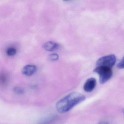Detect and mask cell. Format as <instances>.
<instances>
[{
	"label": "cell",
	"mask_w": 124,
	"mask_h": 124,
	"mask_svg": "<svg viewBox=\"0 0 124 124\" xmlns=\"http://www.w3.org/2000/svg\"><path fill=\"white\" fill-rule=\"evenodd\" d=\"M98 124H110L108 122L106 121H101L98 123Z\"/></svg>",
	"instance_id": "13"
},
{
	"label": "cell",
	"mask_w": 124,
	"mask_h": 124,
	"mask_svg": "<svg viewBox=\"0 0 124 124\" xmlns=\"http://www.w3.org/2000/svg\"><path fill=\"white\" fill-rule=\"evenodd\" d=\"M37 70L36 66L33 65H27L22 69V73L24 75L30 76L34 74Z\"/></svg>",
	"instance_id": "5"
},
{
	"label": "cell",
	"mask_w": 124,
	"mask_h": 124,
	"mask_svg": "<svg viewBox=\"0 0 124 124\" xmlns=\"http://www.w3.org/2000/svg\"><path fill=\"white\" fill-rule=\"evenodd\" d=\"M86 99L85 96L77 92H72L60 100L56 104L57 110L60 113H67Z\"/></svg>",
	"instance_id": "1"
},
{
	"label": "cell",
	"mask_w": 124,
	"mask_h": 124,
	"mask_svg": "<svg viewBox=\"0 0 124 124\" xmlns=\"http://www.w3.org/2000/svg\"><path fill=\"white\" fill-rule=\"evenodd\" d=\"M123 112H124V111H123Z\"/></svg>",
	"instance_id": "14"
},
{
	"label": "cell",
	"mask_w": 124,
	"mask_h": 124,
	"mask_svg": "<svg viewBox=\"0 0 124 124\" xmlns=\"http://www.w3.org/2000/svg\"><path fill=\"white\" fill-rule=\"evenodd\" d=\"M116 57L114 54H110L99 58L96 63L98 66H102L111 68L115 65Z\"/></svg>",
	"instance_id": "3"
},
{
	"label": "cell",
	"mask_w": 124,
	"mask_h": 124,
	"mask_svg": "<svg viewBox=\"0 0 124 124\" xmlns=\"http://www.w3.org/2000/svg\"><path fill=\"white\" fill-rule=\"evenodd\" d=\"M14 91L16 93V94H22L24 93V90L22 88H20L19 87H15L14 89Z\"/></svg>",
	"instance_id": "11"
},
{
	"label": "cell",
	"mask_w": 124,
	"mask_h": 124,
	"mask_svg": "<svg viewBox=\"0 0 124 124\" xmlns=\"http://www.w3.org/2000/svg\"><path fill=\"white\" fill-rule=\"evenodd\" d=\"M96 84L97 81L96 79L94 78H90L87 79L85 83L83 89L86 92H91L94 89Z\"/></svg>",
	"instance_id": "4"
},
{
	"label": "cell",
	"mask_w": 124,
	"mask_h": 124,
	"mask_svg": "<svg viewBox=\"0 0 124 124\" xmlns=\"http://www.w3.org/2000/svg\"><path fill=\"white\" fill-rule=\"evenodd\" d=\"M9 76L5 73H0V86L3 87L7 85L8 83Z\"/></svg>",
	"instance_id": "7"
},
{
	"label": "cell",
	"mask_w": 124,
	"mask_h": 124,
	"mask_svg": "<svg viewBox=\"0 0 124 124\" xmlns=\"http://www.w3.org/2000/svg\"><path fill=\"white\" fill-rule=\"evenodd\" d=\"M117 67L119 69L124 68V57L117 65Z\"/></svg>",
	"instance_id": "12"
},
{
	"label": "cell",
	"mask_w": 124,
	"mask_h": 124,
	"mask_svg": "<svg viewBox=\"0 0 124 124\" xmlns=\"http://www.w3.org/2000/svg\"><path fill=\"white\" fill-rule=\"evenodd\" d=\"M94 72L99 75L100 82L102 84L108 81L113 75L111 68L106 66H98L94 69Z\"/></svg>",
	"instance_id": "2"
},
{
	"label": "cell",
	"mask_w": 124,
	"mask_h": 124,
	"mask_svg": "<svg viewBox=\"0 0 124 124\" xmlns=\"http://www.w3.org/2000/svg\"><path fill=\"white\" fill-rule=\"evenodd\" d=\"M59 58V56L57 54H52L49 55V59L51 61H54L57 60Z\"/></svg>",
	"instance_id": "10"
},
{
	"label": "cell",
	"mask_w": 124,
	"mask_h": 124,
	"mask_svg": "<svg viewBox=\"0 0 124 124\" xmlns=\"http://www.w3.org/2000/svg\"><path fill=\"white\" fill-rule=\"evenodd\" d=\"M56 118V116H49L42 119L38 124H50L55 121Z\"/></svg>",
	"instance_id": "8"
},
{
	"label": "cell",
	"mask_w": 124,
	"mask_h": 124,
	"mask_svg": "<svg viewBox=\"0 0 124 124\" xmlns=\"http://www.w3.org/2000/svg\"><path fill=\"white\" fill-rule=\"evenodd\" d=\"M16 53V50L14 48H9L7 51V54L9 56H14Z\"/></svg>",
	"instance_id": "9"
},
{
	"label": "cell",
	"mask_w": 124,
	"mask_h": 124,
	"mask_svg": "<svg viewBox=\"0 0 124 124\" xmlns=\"http://www.w3.org/2000/svg\"><path fill=\"white\" fill-rule=\"evenodd\" d=\"M59 47L58 44L54 41H48L44 44L43 47L45 50L49 51H53L57 50Z\"/></svg>",
	"instance_id": "6"
}]
</instances>
